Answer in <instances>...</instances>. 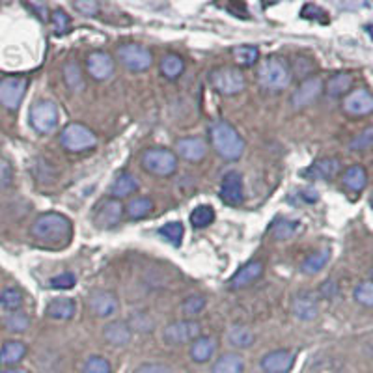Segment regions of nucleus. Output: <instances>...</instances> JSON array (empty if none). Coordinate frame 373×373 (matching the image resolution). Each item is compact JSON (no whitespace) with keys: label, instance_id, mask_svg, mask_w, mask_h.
<instances>
[{"label":"nucleus","instance_id":"55","mask_svg":"<svg viewBox=\"0 0 373 373\" xmlns=\"http://www.w3.org/2000/svg\"><path fill=\"white\" fill-rule=\"evenodd\" d=\"M372 207H373V196H372Z\"/></svg>","mask_w":373,"mask_h":373},{"label":"nucleus","instance_id":"32","mask_svg":"<svg viewBox=\"0 0 373 373\" xmlns=\"http://www.w3.org/2000/svg\"><path fill=\"white\" fill-rule=\"evenodd\" d=\"M228 342L230 346L237 347V349H246L254 344V332H252L248 327H243V325H234L232 329L228 330Z\"/></svg>","mask_w":373,"mask_h":373},{"label":"nucleus","instance_id":"31","mask_svg":"<svg viewBox=\"0 0 373 373\" xmlns=\"http://www.w3.org/2000/svg\"><path fill=\"white\" fill-rule=\"evenodd\" d=\"M185 71V62L179 55H167L162 56L161 60V73L162 77L168 80H176L181 77V73Z\"/></svg>","mask_w":373,"mask_h":373},{"label":"nucleus","instance_id":"53","mask_svg":"<svg viewBox=\"0 0 373 373\" xmlns=\"http://www.w3.org/2000/svg\"><path fill=\"white\" fill-rule=\"evenodd\" d=\"M0 373H28L27 370H22V368H15V366H13V368H6V370H2V372Z\"/></svg>","mask_w":373,"mask_h":373},{"label":"nucleus","instance_id":"13","mask_svg":"<svg viewBox=\"0 0 373 373\" xmlns=\"http://www.w3.org/2000/svg\"><path fill=\"white\" fill-rule=\"evenodd\" d=\"M342 108H344V112L349 114V116H368V114L373 112V94L364 88L353 90V92H349V94L344 97Z\"/></svg>","mask_w":373,"mask_h":373},{"label":"nucleus","instance_id":"25","mask_svg":"<svg viewBox=\"0 0 373 373\" xmlns=\"http://www.w3.org/2000/svg\"><path fill=\"white\" fill-rule=\"evenodd\" d=\"M139 190V181H136V178H134L133 174L131 172H120L114 178V181H112L111 185V198H116V200H120V198H125V196L129 195H134Z\"/></svg>","mask_w":373,"mask_h":373},{"label":"nucleus","instance_id":"41","mask_svg":"<svg viewBox=\"0 0 373 373\" xmlns=\"http://www.w3.org/2000/svg\"><path fill=\"white\" fill-rule=\"evenodd\" d=\"M355 301L363 307L373 308V282H360L355 288Z\"/></svg>","mask_w":373,"mask_h":373},{"label":"nucleus","instance_id":"17","mask_svg":"<svg viewBox=\"0 0 373 373\" xmlns=\"http://www.w3.org/2000/svg\"><path fill=\"white\" fill-rule=\"evenodd\" d=\"M295 364V355L288 349H274L263 355L260 360V368L265 373H288Z\"/></svg>","mask_w":373,"mask_h":373},{"label":"nucleus","instance_id":"46","mask_svg":"<svg viewBox=\"0 0 373 373\" xmlns=\"http://www.w3.org/2000/svg\"><path fill=\"white\" fill-rule=\"evenodd\" d=\"M77 284V279H75V274L71 273H62L55 279H50L49 286L52 290H71L73 286Z\"/></svg>","mask_w":373,"mask_h":373},{"label":"nucleus","instance_id":"45","mask_svg":"<svg viewBox=\"0 0 373 373\" xmlns=\"http://www.w3.org/2000/svg\"><path fill=\"white\" fill-rule=\"evenodd\" d=\"M50 15H52V27H55L56 34H64L69 30V27H71V19H69V15H67L66 11L60 10V8H56Z\"/></svg>","mask_w":373,"mask_h":373},{"label":"nucleus","instance_id":"40","mask_svg":"<svg viewBox=\"0 0 373 373\" xmlns=\"http://www.w3.org/2000/svg\"><path fill=\"white\" fill-rule=\"evenodd\" d=\"M299 226H301V223L299 220H279V223L274 224L273 226V234L276 239L280 241H286L290 239L291 235L297 234V230H299Z\"/></svg>","mask_w":373,"mask_h":373},{"label":"nucleus","instance_id":"3","mask_svg":"<svg viewBox=\"0 0 373 373\" xmlns=\"http://www.w3.org/2000/svg\"><path fill=\"white\" fill-rule=\"evenodd\" d=\"M258 80L263 88L273 90V92H280V90L288 88V84L291 80V69L288 66V62L280 56H269L265 58L258 71Z\"/></svg>","mask_w":373,"mask_h":373},{"label":"nucleus","instance_id":"7","mask_svg":"<svg viewBox=\"0 0 373 373\" xmlns=\"http://www.w3.org/2000/svg\"><path fill=\"white\" fill-rule=\"evenodd\" d=\"M30 125L41 134L52 133L58 125V106L55 101L39 99L30 106Z\"/></svg>","mask_w":373,"mask_h":373},{"label":"nucleus","instance_id":"52","mask_svg":"<svg viewBox=\"0 0 373 373\" xmlns=\"http://www.w3.org/2000/svg\"><path fill=\"white\" fill-rule=\"evenodd\" d=\"M321 293H323L325 297H329V299H332L336 293V286L335 282H325V286L321 288Z\"/></svg>","mask_w":373,"mask_h":373},{"label":"nucleus","instance_id":"10","mask_svg":"<svg viewBox=\"0 0 373 373\" xmlns=\"http://www.w3.org/2000/svg\"><path fill=\"white\" fill-rule=\"evenodd\" d=\"M27 77H4L0 78V105L8 111H17L22 97L27 94Z\"/></svg>","mask_w":373,"mask_h":373},{"label":"nucleus","instance_id":"21","mask_svg":"<svg viewBox=\"0 0 373 373\" xmlns=\"http://www.w3.org/2000/svg\"><path fill=\"white\" fill-rule=\"evenodd\" d=\"M103 338H105L106 344H111L114 347H125L133 338V329L129 321H111L108 325H105L103 329Z\"/></svg>","mask_w":373,"mask_h":373},{"label":"nucleus","instance_id":"14","mask_svg":"<svg viewBox=\"0 0 373 373\" xmlns=\"http://www.w3.org/2000/svg\"><path fill=\"white\" fill-rule=\"evenodd\" d=\"M88 307L97 318H111L118 312L120 302L114 291L108 290H94L88 297Z\"/></svg>","mask_w":373,"mask_h":373},{"label":"nucleus","instance_id":"27","mask_svg":"<svg viewBox=\"0 0 373 373\" xmlns=\"http://www.w3.org/2000/svg\"><path fill=\"white\" fill-rule=\"evenodd\" d=\"M27 355V346L19 340L6 342L2 349H0V363L8 366V368H13L15 364H19Z\"/></svg>","mask_w":373,"mask_h":373},{"label":"nucleus","instance_id":"9","mask_svg":"<svg viewBox=\"0 0 373 373\" xmlns=\"http://www.w3.org/2000/svg\"><path fill=\"white\" fill-rule=\"evenodd\" d=\"M198 336H202V325L195 319H179V321L168 323L162 332V338L168 346L192 344Z\"/></svg>","mask_w":373,"mask_h":373},{"label":"nucleus","instance_id":"2","mask_svg":"<svg viewBox=\"0 0 373 373\" xmlns=\"http://www.w3.org/2000/svg\"><path fill=\"white\" fill-rule=\"evenodd\" d=\"M209 136H211L215 151L226 161H237L245 153V140L241 139V134L237 133L234 125H230L224 120H217L215 123H211Z\"/></svg>","mask_w":373,"mask_h":373},{"label":"nucleus","instance_id":"54","mask_svg":"<svg viewBox=\"0 0 373 373\" xmlns=\"http://www.w3.org/2000/svg\"><path fill=\"white\" fill-rule=\"evenodd\" d=\"M372 282H373V269H372Z\"/></svg>","mask_w":373,"mask_h":373},{"label":"nucleus","instance_id":"47","mask_svg":"<svg viewBox=\"0 0 373 373\" xmlns=\"http://www.w3.org/2000/svg\"><path fill=\"white\" fill-rule=\"evenodd\" d=\"M301 15L304 17V19H314V21H319V22H329L327 11L321 10L319 6H314V4L304 6L301 11Z\"/></svg>","mask_w":373,"mask_h":373},{"label":"nucleus","instance_id":"39","mask_svg":"<svg viewBox=\"0 0 373 373\" xmlns=\"http://www.w3.org/2000/svg\"><path fill=\"white\" fill-rule=\"evenodd\" d=\"M4 325L11 332H24L30 327V318L24 312H10V316L4 319Z\"/></svg>","mask_w":373,"mask_h":373},{"label":"nucleus","instance_id":"23","mask_svg":"<svg viewBox=\"0 0 373 373\" xmlns=\"http://www.w3.org/2000/svg\"><path fill=\"white\" fill-rule=\"evenodd\" d=\"M215 349H217V340L213 336H198L190 344V358L196 364L209 363L213 355H215Z\"/></svg>","mask_w":373,"mask_h":373},{"label":"nucleus","instance_id":"22","mask_svg":"<svg viewBox=\"0 0 373 373\" xmlns=\"http://www.w3.org/2000/svg\"><path fill=\"white\" fill-rule=\"evenodd\" d=\"M342 170L340 159L335 157H325V159H318L312 167L304 170V176L310 179H318V181H329V179L336 178L338 172Z\"/></svg>","mask_w":373,"mask_h":373},{"label":"nucleus","instance_id":"50","mask_svg":"<svg viewBox=\"0 0 373 373\" xmlns=\"http://www.w3.org/2000/svg\"><path fill=\"white\" fill-rule=\"evenodd\" d=\"M11 178H13L11 167L6 161H0V189H6L11 183Z\"/></svg>","mask_w":373,"mask_h":373},{"label":"nucleus","instance_id":"44","mask_svg":"<svg viewBox=\"0 0 373 373\" xmlns=\"http://www.w3.org/2000/svg\"><path fill=\"white\" fill-rule=\"evenodd\" d=\"M349 148H351L353 151H363L373 148V127L364 129L363 133L357 134V136L351 140Z\"/></svg>","mask_w":373,"mask_h":373},{"label":"nucleus","instance_id":"12","mask_svg":"<svg viewBox=\"0 0 373 373\" xmlns=\"http://www.w3.org/2000/svg\"><path fill=\"white\" fill-rule=\"evenodd\" d=\"M218 196L226 206L237 207L245 200V185H243V176L239 172H228L220 181Z\"/></svg>","mask_w":373,"mask_h":373},{"label":"nucleus","instance_id":"8","mask_svg":"<svg viewBox=\"0 0 373 373\" xmlns=\"http://www.w3.org/2000/svg\"><path fill=\"white\" fill-rule=\"evenodd\" d=\"M118 60L122 62L123 67L129 71H148L153 64V55L144 45L125 43L120 45L118 49Z\"/></svg>","mask_w":373,"mask_h":373},{"label":"nucleus","instance_id":"30","mask_svg":"<svg viewBox=\"0 0 373 373\" xmlns=\"http://www.w3.org/2000/svg\"><path fill=\"white\" fill-rule=\"evenodd\" d=\"M155 209V204L148 196H139V198H133L129 202L127 207H125V213L131 220H140V218H146L148 215H151V211Z\"/></svg>","mask_w":373,"mask_h":373},{"label":"nucleus","instance_id":"5","mask_svg":"<svg viewBox=\"0 0 373 373\" xmlns=\"http://www.w3.org/2000/svg\"><path fill=\"white\" fill-rule=\"evenodd\" d=\"M142 167L153 176L168 178L178 172V155L167 148H150L142 155Z\"/></svg>","mask_w":373,"mask_h":373},{"label":"nucleus","instance_id":"16","mask_svg":"<svg viewBox=\"0 0 373 373\" xmlns=\"http://www.w3.org/2000/svg\"><path fill=\"white\" fill-rule=\"evenodd\" d=\"M86 71L95 80H106L114 73V60L105 50H94L86 58Z\"/></svg>","mask_w":373,"mask_h":373},{"label":"nucleus","instance_id":"33","mask_svg":"<svg viewBox=\"0 0 373 373\" xmlns=\"http://www.w3.org/2000/svg\"><path fill=\"white\" fill-rule=\"evenodd\" d=\"M232 55L235 58V64L241 67L256 66V62L260 60V50L254 45H239L232 50Z\"/></svg>","mask_w":373,"mask_h":373},{"label":"nucleus","instance_id":"35","mask_svg":"<svg viewBox=\"0 0 373 373\" xmlns=\"http://www.w3.org/2000/svg\"><path fill=\"white\" fill-rule=\"evenodd\" d=\"M215 220V211L211 206H198L190 213V224L195 228H207Z\"/></svg>","mask_w":373,"mask_h":373},{"label":"nucleus","instance_id":"4","mask_svg":"<svg viewBox=\"0 0 373 373\" xmlns=\"http://www.w3.org/2000/svg\"><path fill=\"white\" fill-rule=\"evenodd\" d=\"M60 144L66 151L80 153L97 146V136L84 123H67L60 133Z\"/></svg>","mask_w":373,"mask_h":373},{"label":"nucleus","instance_id":"51","mask_svg":"<svg viewBox=\"0 0 373 373\" xmlns=\"http://www.w3.org/2000/svg\"><path fill=\"white\" fill-rule=\"evenodd\" d=\"M30 10L36 11V15L41 19V21H47V6L45 4H27Z\"/></svg>","mask_w":373,"mask_h":373},{"label":"nucleus","instance_id":"1","mask_svg":"<svg viewBox=\"0 0 373 373\" xmlns=\"http://www.w3.org/2000/svg\"><path fill=\"white\" fill-rule=\"evenodd\" d=\"M30 235L39 245L62 248L71 241L73 224L62 213H43L30 226Z\"/></svg>","mask_w":373,"mask_h":373},{"label":"nucleus","instance_id":"29","mask_svg":"<svg viewBox=\"0 0 373 373\" xmlns=\"http://www.w3.org/2000/svg\"><path fill=\"white\" fill-rule=\"evenodd\" d=\"M245 360L237 353H226L213 364L211 373H243Z\"/></svg>","mask_w":373,"mask_h":373},{"label":"nucleus","instance_id":"34","mask_svg":"<svg viewBox=\"0 0 373 373\" xmlns=\"http://www.w3.org/2000/svg\"><path fill=\"white\" fill-rule=\"evenodd\" d=\"M330 260V251H318L310 254V256L302 262L301 269L304 274H318L321 269L329 263Z\"/></svg>","mask_w":373,"mask_h":373},{"label":"nucleus","instance_id":"28","mask_svg":"<svg viewBox=\"0 0 373 373\" xmlns=\"http://www.w3.org/2000/svg\"><path fill=\"white\" fill-rule=\"evenodd\" d=\"M353 86V75L351 73H336L327 80L325 84V92L330 97H342V95L349 94Z\"/></svg>","mask_w":373,"mask_h":373},{"label":"nucleus","instance_id":"42","mask_svg":"<svg viewBox=\"0 0 373 373\" xmlns=\"http://www.w3.org/2000/svg\"><path fill=\"white\" fill-rule=\"evenodd\" d=\"M204 308H206V297L192 295L185 299L183 304H181V312H183L187 318H190V316H198Z\"/></svg>","mask_w":373,"mask_h":373},{"label":"nucleus","instance_id":"6","mask_svg":"<svg viewBox=\"0 0 373 373\" xmlns=\"http://www.w3.org/2000/svg\"><path fill=\"white\" fill-rule=\"evenodd\" d=\"M211 80L213 88L217 90L220 95H237L245 90V75L241 71L239 67L232 66H223L211 71Z\"/></svg>","mask_w":373,"mask_h":373},{"label":"nucleus","instance_id":"49","mask_svg":"<svg viewBox=\"0 0 373 373\" xmlns=\"http://www.w3.org/2000/svg\"><path fill=\"white\" fill-rule=\"evenodd\" d=\"M134 373H172V370L168 368V366H164V364L150 363L139 366V368L134 370Z\"/></svg>","mask_w":373,"mask_h":373},{"label":"nucleus","instance_id":"20","mask_svg":"<svg viewBox=\"0 0 373 373\" xmlns=\"http://www.w3.org/2000/svg\"><path fill=\"white\" fill-rule=\"evenodd\" d=\"M263 271H265V263L262 260H251L228 280V288L230 290H243L248 284H252L254 280L260 279Z\"/></svg>","mask_w":373,"mask_h":373},{"label":"nucleus","instance_id":"19","mask_svg":"<svg viewBox=\"0 0 373 373\" xmlns=\"http://www.w3.org/2000/svg\"><path fill=\"white\" fill-rule=\"evenodd\" d=\"M291 312L297 319L301 321H312L318 318L319 314V304L318 297L314 295L312 291H301L297 293L293 302H291Z\"/></svg>","mask_w":373,"mask_h":373},{"label":"nucleus","instance_id":"11","mask_svg":"<svg viewBox=\"0 0 373 373\" xmlns=\"http://www.w3.org/2000/svg\"><path fill=\"white\" fill-rule=\"evenodd\" d=\"M125 215V207L116 198H105L97 204L94 211V224L99 230H112Z\"/></svg>","mask_w":373,"mask_h":373},{"label":"nucleus","instance_id":"24","mask_svg":"<svg viewBox=\"0 0 373 373\" xmlns=\"http://www.w3.org/2000/svg\"><path fill=\"white\" fill-rule=\"evenodd\" d=\"M75 312H77V302L73 299H67V297L55 299L45 308L47 318L56 319V321H67V319H71L75 316Z\"/></svg>","mask_w":373,"mask_h":373},{"label":"nucleus","instance_id":"18","mask_svg":"<svg viewBox=\"0 0 373 373\" xmlns=\"http://www.w3.org/2000/svg\"><path fill=\"white\" fill-rule=\"evenodd\" d=\"M176 155L189 162H198L206 159L207 155V142L200 136H187V139H179L176 142Z\"/></svg>","mask_w":373,"mask_h":373},{"label":"nucleus","instance_id":"15","mask_svg":"<svg viewBox=\"0 0 373 373\" xmlns=\"http://www.w3.org/2000/svg\"><path fill=\"white\" fill-rule=\"evenodd\" d=\"M323 92V80L319 77H308L304 78L297 90L291 95V105L293 108H304V106L312 105L314 101L318 99Z\"/></svg>","mask_w":373,"mask_h":373},{"label":"nucleus","instance_id":"37","mask_svg":"<svg viewBox=\"0 0 373 373\" xmlns=\"http://www.w3.org/2000/svg\"><path fill=\"white\" fill-rule=\"evenodd\" d=\"M0 307L8 312H17L22 307V293L17 288H8L0 293Z\"/></svg>","mask_w":373,"mask_h":373},{"label":"nucleus","instance_id":"38","mask_svg":"<svg viewBox=\"0 0 373 373\" xmlns=\"http://www.w3.org/2000/svg\"><path fill=\"white\" fill-rule=\"evenodd\" d=\"M64 78H66L67 86L75 92L83 88V71H80L77 62H67L64 66Z\"/></svg>","mask_w":373,"mask_h":373},{"label":"nucleus","instance_id":"48","mask_svg":"<svg viewBox=\"0 0 373 373\" xmlns=\"http://www.w3.org/2000/svg\"><path fill=\"white\" fill-rule=\"evenodd\" d=\"M73 8L78 11V13H83V15L94 17L97 11H99V4L94 2V0H77V2H73Z\"/></svg>","mask_w":373,"mask_h":373},{"label":"nucleus","instance_id":"43","mask_svg":"<svg viewBox=\"0 0 373 373\" xmlns=\"http://www.w3.org/2000/svg\"><path fill=\"white\" fill-rule=\"evenodd\" d=\"M83 373H112L111 363L106 360L105 357H90L86 363H84Z\"/></svg>","mask_w":373,"mask_h":373},{"label":"nucleus","instance_id":"36","mask_svg":"<svg viewBox=\"0 0 373 373\" xmlns=\"http://www.w3.org/2000/svg\"><path fill=\"white\" fill-rule=\"evenodd\" d=\"M183 224L181 223H168L164 224V226H161L159 228V235H161L162 239L168 241L170 245L174 246H179L181 245V239H183Z\"/></svg>","mask_w":373,"mask_h":373},{"label":"nucleus","instance_id":"26","mask_svg":"<svg viewBox=\"0 0 373 373\" xmlns=\"http://www.w3.org/2000/svg\"><path fill=\"white\" fill-rule=\"evenodd\" d=\"M342 183L344 187L353 192H360V190L366 189V185H368V172H366V168L363 164H353L344 172L342 176Z\"/></svg>","mask_w":373,"mask_h":373}]
</instances>
